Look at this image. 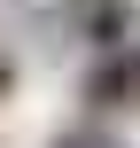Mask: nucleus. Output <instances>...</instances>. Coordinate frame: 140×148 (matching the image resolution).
<instances>
[{
  "label": "nucleus",
  "instance_id": "f03ea898",
  "mask_svg": "<svg viewBox=\"0 0 140 148\" xmlns=\"http://www.w3.org/2000/svg\"><path fill=\"white\" fill-rule=\"evenodd\" d=\"M70 8H78V31H86L94 47H109V55L125 47V31H132V0H70Z\"/></svg>",
  "mask_w": 140,
  "mask_h": 148
},
{
  "label": "nucleus",
  "instance_id": "f257e3e1",
  "mask_svg": "<svg viewBox=\"0 0 140 148\" xmlns=\"http://www.w3.org/2000/svg\"><path fill=\"white\" fill-rule=\"evenodd\" d=\"M86 101H101V109H140V47L101 55V70L86 78Z\"/></svg>",
  "mask_w": 140,
  "mask_h": 148
},
{
  "label": "nucleus",
  "instance_id": "7ed1b4c3",
  "mask_svg": "<svg viewBox=\"0 0 140 148\" xmlns=\"http://www.w3.org/2000/svg\"><path fill=\"white\" fill-rule=\"evenodd\" d=\"M55 148H117V140H101V133H70V140H55Z\"/></svg>",
  "mask_w": 140,
  "mask_h": 148
}]
</instances>
